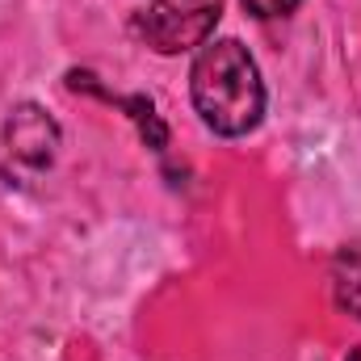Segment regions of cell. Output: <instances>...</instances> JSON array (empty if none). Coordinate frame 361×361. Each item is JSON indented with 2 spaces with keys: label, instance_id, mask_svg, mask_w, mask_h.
Here are the masks:
<instances>
[{
  "label": "cell",
  "instance_id": "obj_6",
  "mask_svg": "<svg viewBox=\"0 0 361 361\" xmlns=\"http://www.w3.org/2000/svg\"><path fill=\"white\" fill-rule=\"evenodd\" d=\"M345 361H361V345H357V349H353V353H349Z\"/></svg>",
  "mask_w": 361,
  "mask_h": 361
},
{
  "label": "cell",
  "instance_id": "obj_4",
  "mask_svg": "<svg viewBox=\"0 0 361 361\" xmlns=\"http://www.w3.org/2000/svg\"><path fill=\"white\" fill-rule=\"evenodd\" d=\"M332 298L345 315L361 319V244H345L332 257Z\"/></svg>",
  "mask_w": 361,
  "mask_h": 361
},
{
  "label": "cell",
  "instance_id": "obj_3",
  "mask_svg": "<svg viewBox=\"0 0 361 361\" xmlns=\"http://www.w3.org/2000/svg\"><path fill=\"white\" fill-rule=\"evenodd\" d=\"M59 147V126L55 118H47L38 105H17L4 122V139H0V169L8 185H25L42 169H51Z\"/></svg>",
  "mask_w": 361,
  "mask_h": 361
},
{
  "label": "cell",
  "instance_id": "obj_5",
  "mask_svg": "<svg viewBox=\"0 0 361 361\" xmlns=\"http://www.w3.org/2000/svg\"><path fill=\"white\" fill-rule=\"evenodd\" d=\"M244 8H248L252 17H261V21H273V17L294 13V8H298V0H244Z\"/></svg>",
  "mask_w": 361,
  "mask_h": 361
},
{
  "label": "cell",
  "instance_id": "obj_1",
  "mask_svg": "<svg viewBox=\"0 0 361 361\" xmlns=\"http://www.w3.org/2000/svg\"><path fill=\"white\" fill-rule=\"evenodd\" d=\"M189 92L202 122L223 139H240L261 126L265 114L261 68L248 55V47H240L235 38H219L197 51L189 72Z\"/></svg>",
  "mask_w": 361,
  "mask_h": 361
},
{
  "label": "cell",
  "instance_id": "obj_2",
  "mask_svg": "<svg viewBox=\"0 0 361 361\" xmlns=\"http://www.w3.org/2000/svg\"><path fill=\"white\" fill-rule=\"evenodd\" d=\"M219 13L223 0H152L135 25L147 38V47H156L160 55H180L210 42Z\"/></svg>",
  "mask_w": 361,
  "mask_h": 361
}]
</instances>
